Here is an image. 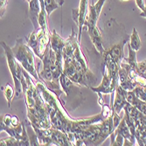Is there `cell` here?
<instances>
[{
    "instance_id": "obj_1",
    "label": "cell",
    "mask_w": 146,
    "mask_h": 146,
    "mask_svg": "<svg viewBox=\"0 0 146 146\" xmlns=\"http://www.w3.org/2000/svg\"><path fill=\"white\" fill-rule=\"evenodd\" d=\"M36 84L43 100L45 101L52 126L65 132L68 135L76 134L78 132L82 131L86 126L95 123L102 122L105 119L102 113L101 112L100 114L90 118L73 120L68 112L65 110L60 101V98L56 96L55 93L50 90L41 82H36Z\"/></svg>"
},
{
    "instance_id": "obj_2",
    "label": "cell",
    "mask_w": 146,
    "mask_h": 146,
    "mask_svg": "<svg viewBox=\"0 0 146 146\" xmlns=\"http://www.w3.org/2000/svg\"><path fill=\"white\" fill-rule=\"evenodd\" d=\"M22 88L25 99L27 117L32 128L48 129L52 128L49 113L45 101L39 93L36 82L31 78L30 74L23 68Z\"/></svg>"
},
{
    "instance_id": "obj_3",
    "label": "cell",
    "mask_w": 146,
    "mask_h": 146,
    "mask_svg": "<svg viewBox=\"0 0 146 146\" xmlns=\"http://www.w3.org/2000/svg\"><path fill=\"white\" fill-rule=\"evenodd\" d=\"M41 61L43 66L41 71L38 72L39 77L42 82L59 97L64 93L60 83V78L63 74V54H58L49 45Z\"/></svg>"
},
{
    "instance_id": "obj_4",
    "label": "cell",
    "mask_w": 146,
    "mask_h": 146,
    "mask_svg": "<svg viewBox=\"0 0 146 146\" xmlns=\"http://www.w3.org/2000/svg\"><path fill=\"white\" fill-rule=\"evenodd\" d=\"M63 61L70 62L74 66L78 72L86 79L89 88L92 83L96 82V77L88 68L86 58L80 46L77 34L74 29H72V34L66 39V44L63 48Z\"/></svg>"
},
{
    "instance_id": "obj_5",
    "label": "cell",
    "mask_w": 146,
    "mask_h": 146,
    "mask_svg": "<svg viewBox=\"0 0 146 146\" xmlns=\"http://www.w3.org/2000/svg\"><path fill=\"white\" fill-rule=\"evenodd\" d=\"M11 49L15 58L20 63L22 68L35 80V82H42L38 74V69L36 67L35 54L28 44H25L23 39L20 38L18 39L16 46Z\"/></svg>"
},
{
    "instance_id": "obj_6",
    "label": "cell",
    "mask_w": 146,
    "mask_h": 146,
    "mask_svg": "<svg viewBox=\"0 0 146 146\" xmlns=\"http://www.w3.org/2000/svg\"><path fill=\"white\" fill-rule=\"evenodd\" d=\"M1 46L3 47L5 51V54L6 56L7 63L9 66V69L11 71L13 82H14L15 86V97L16 99H19L24 95L23 88H22V77H23V68L20 65V63L17 60V59L14 56L12 49L9 47L5 42H1Z\"/></svg>"
},
{
    "instance_id": "obj_7",
    "label": "cell",
    "mask_w": 146,
    "mask_h": 146,
    "mask_svg": "<svg viewBox=\"0 0 146 146\" xmlns=\"http://www.w3.org/2000/svg\"><path fill=\"white\" fill-rule=\"evenodd\" d=\"M51 41V33L48 30H44L39 27L37 30H34L27 39V44L34 52L35 55L42 59L46 50L50 45Z\"/></svg>"
},
{
    "instance_id": "obj_8",
    "label": "cell",
    "mask_w": 146,
    "mask_h": 146,
    "mask_svg": "<svg viewBox=\"0 0 146 146\" xmlns=\"http://www.w3.org/2000/svg\"><path fill=\"white\" fill-rule=\"evenodd\" d=\"M119 80L114 78L108 68L102 66V81L98 87H91V90L102 94H112L115 91V88L118 85Z\"/></svg>"
},
{
    "instance_id": "obj_9",
    "label": "cell",
    "mask_w": 146,
    "mask_h": 146,
    "mask_svg": "<svg viewBox=\"0 0 146 146\" xmlns=\"http://www.w3.org/2000/svg\"><path fill=\"white\" fill-rule=\"evenodd\" d=\"M88 0H81L80 1L79 8L73 9L72 10V15L74 21L77 24L78 28H79V36L78 39L80 43H81V37H82V32L83 29V26L85 25L86 18L88 13Z\"/></svg>"
},
{
    "instance_id": "obj_10",
    "label": "cell",
    "mask_w": 146,
    "mask_h": 146,
    "mask_svg": "<svg viewBox=\"0 0 146 146\" xmlns=\"http://www.w3.org/2000/svg\"><path fill=\"white\" fill-rule=\"evenodd\" d=\"M106 2V0H98L96 4L89 5L88 13L86 18L85 25L87 26L88 32H91L95 27H96V23L98 21L101 11Z\"/></svg>"
},
{
    "instance_id": "obj_11",
    "label": "cell",
    "mask_w": 146,
    "mask_h": 146,
    "mask_svg": "<svg viewBox=\"0 0 146 146\" xmlns=\"http://www.w3.org/2000/svg\"><path fill=\"white\" fill-rule=\"evenodd\" d=\"M128 42L129 39L127 38H123V40L113 45L110 49L105 50L104 54H102L103 59L113 60L121 65L122 61L124 59V46L128 44Z\"/></svg>"
},
{
    "instance_id": "obj_12",
    "label": "cell",
    "mask_w": 146,
    "mask_h": 146,
    "mask_svg": "<svg viewBox=\"0 0 146 146\" xmlns=\"http://www.w3.org/2000/svg\"><path fill=\"white\" fill-rule=\"evenodd\" d=\"M114 134H119L124 137L125 142H124V145H134L135 142H136V137H133V135L131 134V132L127 125V123L125 121L124 116L122 118V120L119 123V125L115 128V129L113 131Z\"/></svg>"
},
{
    "instance_id": "obj_13",
    "label": "cell",
    "mask_w": 146,
    "mask_h": 146,
    "mask_svg": "<svg viewBox=\"0 0 146 146\" xmlns=\"http://www.w3.org/2000/svg\"><path fill=\"white\" fill-rule=\"evenodd\" d=\"M126 92L127 91L124 90L118 83V85L115 88V101H114L113 106L111 107L117 114L121 113V111L124 108V106L128 102L127 99H126Z\"/></svg>"
},
{
    "instance_id": "obj_14",
    "label": "cell",
    "mask_w": 146,
    "mask_h": 146,
    "mask_svg": "<svg viewBox=\"0 0 146 146\" xmlns=\"http://www.w3.org/2000/svg\"><path fill=\"white\" fill-rule=\"evenodd\" d=\"M29 11L30 19L33 24L34 30L39 28L38 25V16L41 11V4L40 0H30L29 1Z\"/></svg>"
},
{
    "instance_id": "obj_15",
    "label": "cell",
    "mask_w": 146,
    "mask_h": 146,
    "mask_svg": "<svg viewBox=\"0 0 146 146\" xmlns=\"http://www.w3.org/2000/svg\"><path fill=\"white\" fill-rule=\"evenodd\" d=\"M88 34L91 38V40L93 44H94V46L96 47V51L101 55H102L106 49L104 48L103 44H102V38L100 29L96 26V27H95L91 32H89Z\"/></svg>"
},
{
    "instance_id": "obj_16",
    "label": "cell",
    "mask_w": 146,
    "mask_h": 146,
    "mask_svg": "<svg viewBox=\"0 0 146 146\" xmlns=\"http://www.w3.org/2000/svg\"><path fill=\"white\" fill-rule=\"evenodd\" d=\"M60 86H61L64 93L66 94V96H69V92L74 85V82L64 74V72L60 78Z\"/></svg>"
},
{
    "instance_id": "obj_17",
    "label": "cell",
    "mask_w": 146,
    "mask_h": 146,
    "mask_svg": "<svg viewBox=\"0 0 146 146\" xmlns=\"http://www.w3.org/2000/svg\"><path fill=\"white\" fill-rule=\"evenodd\" d=\"M129 44L132 47V49H134L135 51H138L141 47V39L136 28L133 29L132 34L130 35Z\"/></svg>"
},
{
    "instance_id": "obj_18",
    "label": "cell",
    "mask_w": 146,
    "mask_h": 146,
    "mask_svg": "<svg viewBox=\"0 0 146 146\" xmlns=\"http://www.w3.org/2000/svg\"><path fill=\"white\" fill-rule=\"evenodd\" d=\"M1 90L4 91V96L8 102V106L9 108L11 107V103L12 99L15 97V89H13L12 87L10 84H6L5 88L1 87Z\"/></svg>"
},
{
    "instance_id": "obj_19",
    "label": "cell",
    "mask_w": 146,
    "mask_h": 146,
    "mask_svg": "<svg viewBox=\"0 0 146 146\" xmlns=\"http://www.w3.org/2000/svg\"><path fill=\"white\" fill-rule=\"evenodd\" d=\"M44 4H45V8H46V11L47 14V18H49L51 13L60 6L59 3L56 1V0H44Z\"/></svg>"
},
{
    "instance_id": "obj_20",
    "label": "cell",
    "mask_w": 146,
    "mask_h": 146,
    "mask_svg": "<svg viewBox=\"0 0 146 146\" xmlns=\"http://www.w3.org/2000/svg\"><path fill=\"white\" fill-rule=\"evenodd\" d=\"M0 145H3V146H19L20 145V141L16 139L15 137H8V138H5V139H1V141H0Z\"/></svg>"
},
{
    "instance_id": "obj_21",
    "label": "cell",
    "mask_w": 146,
    "mask_h": 146,
    "mask_svg": "<svg viewBox=\"0 0 146 146\" xmlns=\"http://www.w3.org/2000/svg\"><path fill=\"white\" fill-rule=\"evenodd\" d=\"M134 94L137 97H138L140 100L146 102V86L145 87H136V88L133 90Z\"/></svg>"
},
{
    "instance_id": "obj_22",
    "label": "cell",
    "mask_w": 146,
    "mask_h": 146,
    "mask_svg": "<svg viewBox=\"0 0 146 146\" xmlns=\"http://www.w3.org/2000/svg\"><path fill=\"white\" fill-rule=\"evenodd\" d=\"M137 74L146 78V59L142 62L137 63Z\"/></svg>"
},
{
    "instance_id": "obj_23",
    "label": "cell",
    "mask_w": 146,
    "mask_h": 146,
    "mask_svg": "<svg viewBox=\"0 0 146 146\" xmlns=\"http://www.w3.org/2000/svg\"><path fill=\"white\" fill-rule=\"evenodd\" d=\"M0 5H1L0 11H1V17H2L5 14V9H6L7 0H0Z\"/></svg>"
},
{
    "instance_id": "obj_24",
    "label": "cell",
    "mask_w": 146,
    "mask_h": 146,
    "mask_svg": "<svg viewBox=\"0 0 146 146\" xmlns=\"http://www.w3.org/2000/svg\"><path fill=\"white\" fill-rule=\"evenodd\" d=\"M136 2H137V5L138 8H139L141 11H143L144 8H145V5H144L143 0H136Z\"/></svg>"
},
{
    "instance_id": "obj_25",
    "label": "cell",
    "mask_w": 146,
    "mask_h": 146,
    "mask_svg": "<svg viewBox=\"0 0 146 146\" xmlns=\"http://www.w3.org/2000/svg\"><path fill=\"white\" fill-rule=\"evenodd\" d=\"M140 16L141 17H143V18H146V5H145L144 10L142 11V13H140Z\"/></svg>"
},
{
    "instance_id": "obj_26",
    "label": "cell",
    "mask_w": 146,
    "mask_h": 146,
    "mask_svg": "<svg viewBox=\"0 0 146 146\" xmlns=\"http://www.w3.org/2000/svg\"><path fill=\"white\" fill-rule=\"evenodd\" d=\"M92 4H94V0H92Z\"/></svg>"
},
{
    "instance_id": "obj_27",
    "label": "cell",
    "mask_w": 146,
    "mask_h": 146,
    "mask_svg": "<svg viewBox=\"0 0 146 146\" xmlns=\"http://www.w3.org/2000/svg\"><path fill=\"white\" fill-rule=\"evenodd\" d=\"M122 1H128V0H122Z\"/></svg>"
},
{
    "instance_id": "obj_28",
    "label": "cell",
    "mask_w": 146,
    "mask_h": 146,
    "mask_svg": "<svg viewBox=\"0 0 146 146\" xmlns=\"http://www.w3.org/2000/svg\"><path fill=\"white\" fill-rule=\"evenodd\" d=\"M26 1H27V2H29V1H30V0H26Z\"/></svg>"
}]
</instances>
